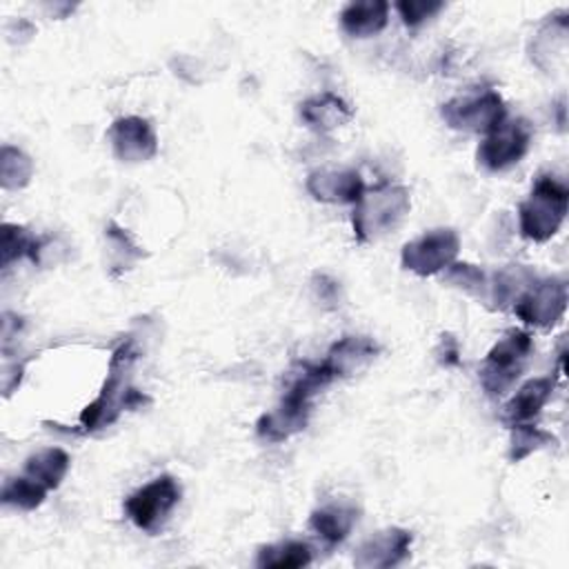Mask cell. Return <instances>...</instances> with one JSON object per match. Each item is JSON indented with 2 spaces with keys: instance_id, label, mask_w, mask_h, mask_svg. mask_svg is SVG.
I'll return each mask as SVG.
<instances>
[{
  "instance_id": "obj_1",
  "label": "cell",
  "mask_w": 569,
  "mask_h": 569,
  "mask_svg": "<svg viewBox=\"0 0 569 569\" xmlns=\"http://www.w3.org/2000/svg\"><path fill=\"white\" fill-rule=\"evenodd\" d=\"M333 380L325 362H296L287 376L280 402L258 418V438L264 442H282L300 433L309 422L313 398Z\"/></svg>"
},
{
  "instance_id": "obj_2",
  "label": "cell",
  "mask_w": 569,
  "mask_h": 569,
  "mask_svg": "<svg viewBox=\"0 0 569 569\" xmlns=\"http://www.w3.org/2000/svg\"><path fill=\"white\" fill-rule=\"evenodd\" d=\"M136 360L138 347L133 338L122 340L113 349L109 360V373L98 398L91 405H87V409L80 413V427L84 433L111 425L124 409H138L149 402V398L142 391L129 385V373Z\"/></svg>"
},
{
  "instance_id": "obj_3",
  "label": "cell",
  "mask_w": 569,
  "mask_h": 569,
  "mask_svg": "<svg viewBox=\"0 0 569 569\" xmlns=\"http://www.w3.org/2000/svg\"><path fill=\"white\" fill-rule=\"evenodd\" d=\"M409 209H411V193L407 187L391 184V182L365 187L351 213L356 240L367 244L382 238L405 220Z\"/></svg>"
},
{
  "instance_id": "obj_4",
  "label": "cell",
  "mask_w": 569,
  "mask_h": 569,
  "mask_svg": "<svg viewBox=\"0 0 569 569\" xmlns=\"http://www.w3.org/2000/svg\"><path fill=\"white\" fill-rule=\"evenodd\" d=\"M569 207V189L562 180L551 173H542L536 178L531 193L518 207L520 233L533 242H547L553 238Z\"/></svg>"
},
{
  "instance_id": "obj_5",
  "label": "cell",
  "mask_w": 569,
  "mask_h": 569,
  "mask_svg": "<svg viewBox=\"0 0 569 569\" xmlns=\"http://www.w3.org/2000/svg\"><path fill=\"white\" fill-rule=\"evenodd\" d=\"M533 351V340L529 331L511 329L507 331L485 356L480 367V385L487 396L498 398L513 389L516 380L525 371V365Z\"/></svg>"
},
{
  "instance_id": "obj_6",
  "label": "cell",
  "mask_w": 569,
  "mask_h": 569,
  "mask_svg": "<svg viewBox=\"0 0 569 569\" xmlns=\"http://www.w3.org/2000/svg\"><path fill=\"white\" fill-rule=\"evenodd\" d=\"M440 116L445 124L456 131L487 136L507 118V109H505L502 96L496 89L480 87V89H467L449 98L440 107Z\"/></svg>"
},
{
  "instance_id": "obj_7",
  "label": "cell",
  "mask_w": 569,
  "mask_h": 569,
  "mask_svg": "<svg viewBox=\"0 0 569 569\" xmlns=\"http://www.w3.org/2000/svg\"><path fill=\"white\" fill-rule=\"evenodd\" d=\"M180 496V482L173 476L162 473L144 487L136 489L124 500V513L138 529L147 533H158L169 520L171 511L178 507Z\"/></svg>"
},
{
  "instance_id": "obj_8",
  "label": "cell",
  "mask_w": 569,
  "mask_h": 569,
  "mask_svg": "<svg viewBox=\"0 0 569 569\" xmlns=\"http://www.w3.org/2000/svg\"><path fill=\"white\" fill-rule=\"evenodd\" d=\"M531 144V127L525 118H505L491 129L476 149V160L482 169L500 173L518 164Z\"/></svg>"
},
{
  "instance_id": "obj_9",
  "label": "cell",
  "mask_w": 569,
  "mask_h": 569,
  "mask_svg": "<svg viewBox=\"0 0 569 569\" xmlns=\"http://www.w3.org/2000/svg\"><path fill=\"white\" fill-rule=\"evenodd\" d=\"M567 280L560 276L536 278L513 302V313L531 327H553L567 309Z\"/></svg>"
},
{
  "instance_id": "obj_10",
  "label": "cell",
  "mask_w": 569,
  "mask_h": 569,
  "mask_svg": "<svg viewBox=\"0 0 569 569\" xmlns=\"http://www.w3.org/2000/svg\"><path fill=\"white\" fill-rule=\"evenodd\" d=\"M460 238L453 229H431L416 240H409L400 251V262L407 271L427 278L445 271L456 262Z\"/></svg>"
},
{
  "instance_id": "obj_11",
  "label": "cell",
  "mask_w": 569,
  "mask_h": 569,
  "mask_svg": "<svg viewBox=\"0 0 569 569\" xmlns=\"http://www.w3.org/2000/svg\"><path fill=\"white\" fill-rule=\"evenodd\" d=\"M113 156L122 162H144L158 153V136L149 120L122 116L107 131Z\"/></svg>"
},
{
  "instance_id": "obj_12",
  "label": "cell",
  "mask_w": 569,
  "mask_h": 569,
  "mask_svg": "<svg viewBox=\"0 0 569 569\" xmlns=\"http://www.w3.org/2000/svg\"><path fill=\"white\" fill-rule=\"evenodd\" d=\"M411 531L400 527H387L367 538L353 556V565L360 569H389L400 565L411 549Z\"/></svg>"
},
{
  "instance_id": "obj_13",
  "label": "cell",
  "mask_w": 569,
  "mask_h": 569,
  "mask_svg": "<svg viewBox=\"0 0 569 569\" xmlns=\"http://www.w3.org/2000/svg\"><path fill=\"white\" fill-rule=\"evenodd\" d=\"M307 191L318 202L356 204L365 191V182L353 169H318L307 176Z\"/></svg>"
},
{
  "instance_id": "obj_14",
  "label": "cell",
  "mask_w": 569,
  "mask_h": 569,
  "mask_svg": "<svg viewBox=\"0 0 569 569\" xmlns=\"http://www.w3.org/2000/svg\"><path fill=\"white\" fill-rule=\"evenodd\" d=\"M553 389H556L553 376H540V378H531V380L522 382L518 387V391L507 400L500 418L509 427L531 422L542 411V407L549 402Z\"/></svg>"
},
{
  "instance_id": "obj_15",
  "label": "cell",
  "mask_w": 569,
  "mask_h": 569,
  "mask_svg": "<svg viewBox=\"0 0 569 569\" xmlns=\"http://www.w3.org/2000/svg\"><path fill=\"white\" fill-rule=\"evenodd\" d=\"M378 353H380V345L373 338L342 336L329 347L322 362L329 367L333 378H342L367 367Z\"/></svg>"
},
{
  "instance_id": "obj_16",
  "label": "cell",
  "mask_w": 569,
  "mask_h": 569,
  "mask_svg": "<svg viewBox=\"0 0 569 569\" xmlns=\"http://www.w3.org/2000/svg\"><path fill=\"white\" fill-rule=\"evenodd\" d=\"M300 118L311 129L327 133V131H333V129L347 124L353 118V109L340 96L325 91V93L311 96L300 102Z\"/></svg>"
},
{
  "instance_id": "obj_17",
  "label": "cell",
  "mask_w": 569,
  "mask_h": 569,
  "mask_svg": "<svg viewBox=\"0 0 569 569\" xmlns=\"http://www.w3.org/2000/svg\"><path fill=\"white\" fill-rule=\"evenodd\" d=\"M389 9L391 4L385 0L349 2L340 11V27L351 38H371L387 27Z\"/></svg>"
},
{
  "instance_id": "obj_18",
  "label": "cell",
  "mask_w": 569,
  "mask_h": 569,
  "mask_svg": "<svg viewBox=\"0 0 569 569\" xmlns=\"http://www.w3.org/2000/svg\"><path fill=\"white\" fill-rule=\"evenodd\" d=\"M356 522L358 509L347 502H329L320 509H313L309 516L311 531H316L329 545L342 542L351 533Z\"/></svg>"
},
{
  "instance_id": "obj_19",
  "label": "cell",
  "mask_w": 569,
  "mask_h": 569,
  "mask_svg": "<svg viewBox=\"0 0 569 569\" xmlns=\"http://www.w3.org/2000/svg\"><path fill=\"white\" fill-rule=\"evenodd\" d=\"M536 278L527 264H507L489 280V300L496 309H509Z\"/></svg>"
},
{
  "instance_id": "obj_20",
  "label": "cell",
  "mask_w": 569,
  "mask_h": 569,
  "mask_svg": "<svg viewBox=\"0 0 569 569\" xmlns=\"http://www.w3.org/2000/svg\"><path fill=\"white\" fill-rule=\"evenodd\" d=\"M69 465H71V460L64 449L49 447L38 453H31L27 458L24 473L51 491V489L60 487V482L64 480V476L69 471Z\"/></svg>"
},
{
  "instance_id": "obj_21",
  "label": "cell",
  "mask_w": 569,
  "mask_h": 569,
  "mask_svg": "<svg viewBox=\"0 0 569 569\" xmlns=\"http://www.w3.org/2000/svg\"><path fill=\"white\" fill-rule=\"evenodd\" d=\"M567 44V11L549 16V20L538 29L531 40V60L540 69H549V58L558 56Z\"/></svg>"
},
{
  "instance_id": "obj_22",
  "label": "cell",
  "mask_w": 569,
  "mask_h": 569,
  "mask_svg": "<svg viewBox=\"0 0 569 569\" xmlns=\"http://www.w3.org/2000/svg\"><path fill=\"white\" fill-rule=\"evenodd\" d=\"M313 558L309 542L305 540H282L267 545L258 551L256 565L262 569H298L309 565Z\"/></svg>"
},
{
  "instance_id": "obj_23",
  "label": "cell",
  "mask_w": 569,
  "mask_h": 569,
  "mask_svg": "<svg viewBox=\"0 0 569 569\" xmlns=\"http://www.w3.org/2000/svg\"><path fill=\"white\" fill-rule=\"evenodd\" d=\"M47 493H49L47 487H42L40 482H36L27 473H22V476L9 478L4 482L0 498H2V505H7V507L31 511L44 502Z\"/></svg>"
},
{
  "instance_id": "obj_24",
  "label": "cell",
  "mask_w": 569,
  "mask_h": 569,
  "mask_svg": "<svg viewBox=\"0 0 569 569\" xmlns=\"http://www.w3.org/2000/svg\"><path fill=\"white\" fill-rule=\"evenodd\" d=\"M33 176V160L18 147L4 144L0 149V182L2 189H22Z\"/></svg>"
},
{
  "instance_id": "obj_25",
  "label": "cell",
  "mask_w": 569,
  "mask_h": 569,
  "mask_svg": "<svg viewBox=\"0 0 569 569\" xmlns=\"http://www.w3.org/2000/svg\"><path fill=\"white\" fill-rule=\"evenodd\" d=\"M442 280L469 296H473L476 300H489V278L487 273L469 262H451L445 269Z\"/></svg>"
},
{
  "instance_id": "obj_26",
  "label": "cell",
  "mask_w": 569,
  "mask_h": 569,
  "mask_svg": "<svg viewBox=\"0 0 569 569\" xmlns=\"http://www.w3.org/2000/svg\"><path fill=\"white\" fill-rule=\"evenodd\" d=\"M553 442H556V438L549 431H545V429H540V427H536L531 422L513 425L511 427V440H509V453L507 456H509L511 462H520L527 456H531L533 451H540V449H545V447H549Z\"/></svg>"
},
{
  "instance_id": "obj_27",
  "label": "cell",
  "mask_w": 569,
  "mask_h": 569,
  "mask_svg": "<svg viewBox=\"0 0 569 569\" xmlns=\"http://www.w3.org/2000/svg\"><path fill=\"white\" fill-rule=\"evenodd\" d=\"M36 238L38 236H31L24 227L4 222L2 224V267L9 269L11 262H16V260H20L24 256L31 258Z\"/></svg>"
},
{
  "instance_id": "obj_28",
  "label": "cell",
  "mask_w": 569,
  "mask_h": 569,
  "mask_svg": "<svg viewBox=\"0 0 569 569\" xmlns=\"http://www.w3.org/2000/svg\"><path fill=\"white\" fill-rule=\"evenodd\" d=\"M104 231H107L104 236H107L109 249L113 251V260L120 264V269H129L142 256V251L131 240V236L124 229H120L116 222H111Z\"/></svg>"
},
{
  "instance_id": "obj_29",
  "label": "cell",
  "mask_w": 569,
  "mask_h": 569,
  "mask_svg": "<svg viewBox=\"0 0 569 569\" xmlns=\"http://www.w3.org/2000/svg\"><path fill=\"white\" fill-rule=\"evenodd\" d=\"M393 7L400 13L402 22L416 29L427 20H431L436 13H440L445 9V2L442 0H398Z\"/></svg>"
},
{
  "instance_id": "obj_30",
  "label": "cell",
  "mask_w": 569,
  "mask_h": 569,
  "mask_svg": "<svg viewBox=\"0 0 569 569\" xmlns=\"http://www.w3.org/2000/svg\"><path fill=\"white\" fill-rule=\"evenodd\" d=\"M436 358L442 367H456L460 365V345L458 340L451 336V333H445L438 342V349H436Z\"/></svg>"
},
{
  "instance_id": "obj_31",
  "label": "cell",
  "mask_w": 569,
  "mask_h": 569,
  "mask_svg": "<svg viewBox=\"0 0 569 569\" xmlns=\"http://www.w3.org/2000/svg\"><path fill=\"white\" fill-rule=\"evenodd\" d=\"M313 289H316V296H318L325 305H329V307L340 305V302H338V300H340V287H338L336 280L316 273V278H313Z\"/></svg>"
}]
</instances>
